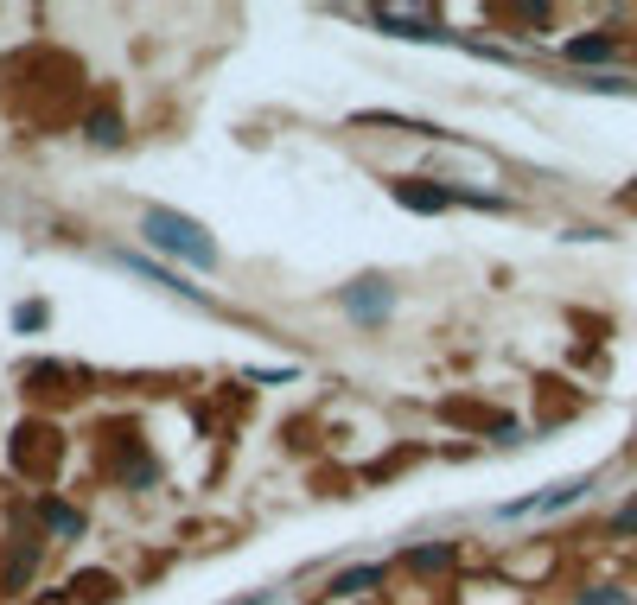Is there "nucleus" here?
<instances>
[{
    "instance_id": "9",
    "label": "nucleus",
    "mask_w": 637,
    "mask_h": 605,
    "mask_svg": "<svg viewBox=\"0 0 637 605\" xmlns=\"http://www.w3.org/2000/svg\"><path fill=\"white\" fill-rule=\"evenodd\" d=\"M631 211H637V185H631Z\"/></svg>"
},
{
    "instance_id": "3",
    "label": "nucleus",
    "mask_w": 637,
    "mask_h": 605,
    "mask_svg": "<svg viewBox=\"0 0 637 605\" xmlns=\"http://www.w3.org/2000/svg\"><path fill=\"white\" fill-rule=\"evenodd\" d=\"M351 313H370V319H383V313H389V293H376V281H370V293L357 287V293H351Z\"/></svg>"
},
{
    "instance_id": "8",
    "label": "nucleus",
    "mask_w": 637,
    "mask_h": 605,
    "mask_svg": "<svg viewBox=\"0 0 637 605\" xmlns=\"http://www.w3.org/2000/svg\"><path fill=\"white\" fill-rule=\"evenodd\" d=\"M580 605H625V599H618V593H606V586H599V593H587Z\"/></svg>"
},
{
    "instance_id": "1",
    "label": "nucleus",
    "mask_w": 637,
    "mask_h": 605,
    "mask_svg": "<svg viewBox=\"0 0 637 605\" xmlns=\"http://www.w3.org/2000/svg\"><path fill=\"white\" fill-rule=\"evenodd\" d=\"M147 242L153 249H166V255H179V262H192V268H217V242L198 230L192 217H179V211H147Z\"/></svg>"
},
{
    "instance_id": "5",
    "label": "nucleus",
    "mask_w": 637,
    "mask_h": 605,
    "mask_svg": "<svg viewBox=\"0 0 637 605\" xmlns=\"http://www.w3.org/2000/svg\"><path fill=\"white\" fill-rule=\"evenodd\" d=\"M446 561H453V548H415V555H408V567H421V574H434Z\"/></svg>"
},
{
    "instance_id": "2",
    "label": "nucleus",
    "mask_w": 637,
    "mask_h": 605,
    "mask_svg": "<svg viewBox=\"0 0 637 605\" xmlns=\"http://www.w3.org/2000/svg\"><path fill=\"white\" fill-rule=\"evenodd\" d=\"M395 198L408 204V211H446V204H453V192H440V185H395Z\"/></svg>"
},
{
    "instance_id": "7",
    "label": "nucleus",
    "mask_w": 637,
    "mask_h": 605,
    "mask_svg": "<svg viewBox=\"0 0 637 605\" xmlns=\"http://www.w3.org/2000/svg\"><path fill=\"white\" fill-rule=\"evenodd\" d=\"M45 523L51 529H64V535H77L83 523H77V510H64V504H45Z\"/></svg>"
},
{
    "instance_id": "6",
    "label": "nucleus",
    "mask_w": 637,
    "mask_h": 605,
    "mask_svg": "<svg viewBox=\"0 0 637 605\" xmlns=\"http://www.w3.org/2000/svg\"><path fill=\"white\" fill-rule=\"evenodd\" d=\"M364 586H376V567H357V574H344V580L332 586V593L344 599V593H364Z\"/></svg>"
},
{
    "instance_id": "4",
    "label": "nucleus",
    "mask_w": 637,
    "mask_h": 605,
    "mask_svg": "<svg viewBox=\"0 0 637 605\" xmlns=\"http://www.w3.org/2000/svg\"><path fill=\"white\" fill-rule=\"evenodd\" d=\"M567 58H580V64H599V58H612V39H574V45H567Z\"/></svg>"
}]
</instances>
